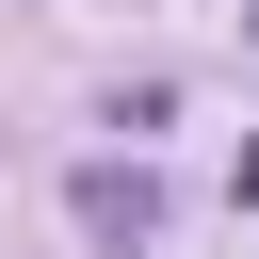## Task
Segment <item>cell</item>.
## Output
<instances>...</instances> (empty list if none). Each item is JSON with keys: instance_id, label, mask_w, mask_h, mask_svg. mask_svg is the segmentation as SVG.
<instances>
[{"instance_id": "1", "label": "cell", "mask_w": 259, "mask_h": 259, "mask_svg": "<svg viewBox=\"0 0 259 259\" xmlns=\"http://www.w3.org/2000/svg\"><path fill=\"white\" fill-rule=\"evenodd\" d=\"M81 227L97 243H162V178L146 162H81Z\"/></svg>"}, {"instance_id": "2", "label": "cell", "mask_w": 259, "mask_h": 259, "mask_svg": "<svg viewBox=\"0 0 259 259\" xmlns=\"http://www.w3.org/2000/svg\"><path fill=\"white\" fill-rule=\"evenodd\" d=\"M243 210H259V146H243Z\"/></svg>"}]
</instances>
